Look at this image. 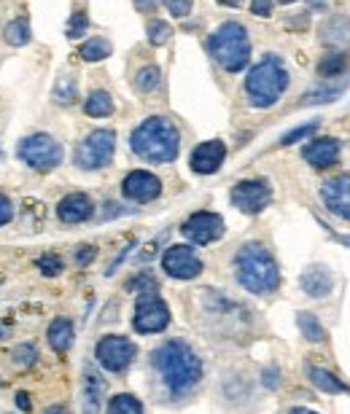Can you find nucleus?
Masks as SVG:
<instances>
[{"label":"nucleus","instance_id":"19","mask_svg":"<svg viewBox=\"0 0 350 414\" xmlns=\"http://www.w3.org/2000/svg\"><path fill=\"white\" fill-rule=\"evenodd\" d=\"M81 404H84V414H100V404H103V380L100 374L84 366V390H81Z\"/></svg>","mask_w":350,"mask_h":414},{"label":"nucleus","instance_id":"45","mask_svg":"<svg viewBox=\"0 0 350 414\" xmlns=\"http://www.w3.org/2000/svg\"><path fill=\"white\" fill-rule=\"evenodd\" d=\"M8 334H11V331H8V326H6V323H0V339H6Z\"/></svg>","mask_w":350,"mask_h":414},{"label":"nucleus","instance_id":"5","mask_svg":"<svg viewBox=\"0 0 350 414\" xmlns=\"http://www.w3.org/2000/svg\"><path fill=\"white\" fill-rule=\"evenodd\" d=\"M210 54L229 73L243 70L248 65V57H251V41H248L243 24H237V22L221 24L210 35Z\"/></svg>","mask_w":350,"mask_h":414},{"label":"nucleus","instance_id":"33","mask_svg":"<svg viewBox=\"0 0 350 414\" xmlns=\"http://www.w3.org/2000/svg\"><path fill=\"white\" fill-rule=\"evenodd\" d=\"M87 27H89L87 14H73L68 22V38H81V35L87 33Z\"/></svg>","mask_w":350,"mask_h":414},{"label":"nucleus","instance_id":"24","mask_svg":"<svg viewBox=\"0 0 350 414\" xmlns=\"http://www.w3.org/2000/svg\"><path fill=\"white\" fill-rule=\"evenodd\" d=\"M76 94H78V84L70 78V76H62V78H57V84L52 89V100L57 105H70L76 100Z\"/></svg>","mask_w":350,"mask_h":414},{"label":"nucleus","instance_id":"23","mask_svg":"<svg viewBox=\"0 0 350 414\" xmlns=\"http://www.w3.org/2000/svg\"><path fill=\"white\" fill-rule=\"evenodd\" d=\"M297 323H299L302 336H304L307 342H323V339H326V331H323V326L318 323V317L310 315V312H299Z\"/></svg>","mask_w":350,"mask_h":414},{"label":"nucleus","instance_id":"29","mask_svg":"<svg viewBox=\"0 0 350 414\" xmlns=\"http://www.w3.org/2000/svg\"><path fill=\"white\" fill-rule=\"evenodd\" d=\"M135 87H138V92H154L159 87V70L154 65L140 68L135 76Z\"/></svg>","mask_w":350,"mask_h":414},{"label":"nucleus","instance_id":"26","mask_svg":"<svg viewBox=\"0 0 350 414\" xmlns=\"http://www.w3.org/2000/svg\"><path fill=\"white\" fill-rule=\"evenodd\" d=\"M78 54H81L87 62H100L105 57H111V43H108L105 38H92V41H87V43L81 46Z\"/></svg>","mask_w":350,"mask_h":414},{"label":"nucleus","instance_id":"47","mask_svg":"<svg viewBox=\"0 0 350 414\" xmlns=\"http://www.w3.org/2000/svg\"><path fill=\"white\" fill-rule=\"evenodd\" d=\"M307 3H310V6H315V8H318V6H323L326 0H307Z\"/></svg>","mask_w":350,"mask_h":414},{"label":"nucleus","instance_id":"15","mask_svg":"<svg viewBox=\"0 0 350 414\" xmlns=\"http://www.w3.org/2000/svg\"><path fill=\"white\" fill-rule=\"evenodd\" d=\"M224 156H227V145H224L221 140H208V143H200V145L194 148L189 164H192L194 173L210 175L224 164Z\"/></svg>","mask_w":350,"mask_h":414},{"label":"nucleus","instance_id":"28","mask_svg":"<svg viewBox=\"0 0 350 414\" xmlns=\"http://www.w3.org/2000/svg\"><path fill=\"white\" fill-rule=\"evenodd\" d=\"M342 70H345V54H329V57H323V59L318 62V73L326 76V78L340 76Z\"/></svg>","mask_w":350,"mask_h":414},{"label":"nucleus","instance_id":"20","mask_svg":"<svg viewBox=\"0 0 350 414\" xmlns=\"http://www.w3.org/2000/svg\"><path fill=\"white\" fill-rule=\"evenodd\" d=\"M70 342H73V323L68 317H54L49 326V345L54 352H68Z\"/></svg>","mask_w":350,"mask_h":414},{"label":"nucleus","instance_id":"4","mask_svg":"<svg viewBox=\"0 0 350 414\" xmlns=\"http://www.w3.org/2000/svg\"><path fill=\"white\" fill-rule=\"evenodd\" d=\"M288 87V73L275 54H267L259 65H253L245 78L248 100L256 108H270L280 100V94Z\"/></svg>","mask_w":350,"mask_h":414},{"label":"nucleus","instance_id":"34","mask_svg":"<svg viewBox=\"0 0 350 414\" xmlns=\"http://www.w3.org/2000/svg\"><path fill=\"white\" fill-rule=\"evenodd\" d=\"M14 358H17L19 366H33L35 358H38V350H35V345H19L14 350Z\"/></svg>","mask_w":350,"mask_h":414},{"label":"nucleus","instance_id":"2","mask_svg":"<svg viewBox=\"0 0 350 414\" xmlns=\"http://www.w3.org/2000/svg\"><path fill=\"white\" fill-rule=\"evenodd\" d=\"M130 145H132V151L140 159L164 164V162H173L178 156L181 135H178V129H175V124L170 119L151 116V119L143 121L140 127H135V132L130 138Z\"/></svg>","mask_w":350,"mask_h":414},{"label":"nucleus","instance_id":"21","mask_svg":"<svg viewBox=\"0 0 350 414\" xmlns=\"http://www.w3.org/2000/svg\"><path fill=\"white\" fill-rule=\"evenodd\" d=\"M84 110H87V116H92V119H105V116L113 113V100H111L108 92H92L89 100L84 103Z\"/></svg>","mask_w":350,"mask_h":414},{"label":"nucleus","instance_id":"42","mask_svg":"<svg viewBox=\"0 0 350 414\" xmlns=\"http://www.w3.org/2000/svg\"><path fill=\"white\" fill-rule=\"evenodd\" d=\"M17 404H19V409L27 412V409H30V396H27V393H17Z\"/></svg>","mask_w":350,"mask_h":414},{"label":"nucleus","instance_id":"25","mask_svg":"<svg viewBox=\"0 0 350 414\" xmlns=\"http://www.w3.org/2000/svg\"><path fill=\"white\" fill-rule=\"evenodd\" d=\"M108 414H146L143 412V406H140V401L135 396H113L111 398V404H108Z\"/></svg>","mask_w":350,"mask_h":414},{"label":"nucleus","instance_id":"40","mask_svg":"<svg viewBox=\"0 0 350 414\" xmlns=\"http://www.w3.org/2000/svg\"><path fill=\"white\" fill-rule=\"evenodd\" d=\"M278 371H275V369H272V366H270V369H264V385H267V387H278Z\"/></svg>","mask_w":350,"mask_h":414},{"label":"nucleus","instance_id":"38","mask_svg":"<svg viewBox=\"0 0 350 414\" xmlns=\"http://www.w3.org/2000/svg\"><path fill=\"white\" fill-rule=\"evenodd\" d=\"M251 11L256 17H270L272 14V0H251Z\"/></svg>","mask_w":350,"mask_h":414},{"label":"nucleus","instance_id":"18","mask_svg":"<svg viewBox=\"0 0 350 414\" xmlns=\"http://www.w3.org/2000/svg\"><path fill=\"white\" fill-rule=\"evenodd\" d=\"M302 288H304V294L313 296V299H321V296H329L334 288V277L332 272L326 269V266H310L304 275H302Z\"/></svg>","mask_w":350,"mask_h":414},{"label":"nucleus","instance_id":"6","mask_svg":"<svg viewBox=\"0 0 350 414\" xmlns=\"http://www.w3.org/2000/svg\"><path fill=\"white\" fill-rule=\"evenodd\" d=\"M19 159L24 164H30L33 170H54L62 162V145L52 138V135H30L19 143Z\"/></svg>","mask_w":350,"mask_h":414},{"label":"nucleus","instance_id":"7","mask_svg":"<svg viewBox=\"0 0 350 414\" xmlns=\"http://www.w3.org/2000/svg\"><path fill=\"white\" fill-rule=\"evenodd\" d=\"M113 151H116V135L111 129H94L76 148V164L81 170H100L113 159Z\"/></svg>","mask_w":350,"mask_h":414},{"label":"nucleus","instance_id":"30","mask_svg":"<svg viewBox=\"0 0 350 414\" xmlns=\"http://www.w3.org/2000/svg\"><path fill=\"white\" fill-rule=\"evenodd\" d=\"M170 35H173V27H170L167 22H162V19H154V22H148V41H151L154 46H162V43H167V41H170Z\"/></svg>","mask_w":350,"mask_h":414},{"label":"nucleus","instance_id":"12","mask_svg":"<svg viewBox=\"0 0 350 414\" xmlns=\"http://www.w3.org/2000/svg\"><path fill=\"white\" fill-rule=\"evenodd\" d=\"M183 234L194 245H210V242H216L224 234V221H221V215L202 210V213H194L192 218L183 224Z\"/></svg>","mask_w":350,"mask_h":414},{"label":"nucleus","instance_id":"13","mask_svg":"<svg viewBox=\"0 0 350 414\" xmlns=\"http://www.w3.org/2000/svg\"><path fill=\"white\" fill-rule=\"evenodd\" d=\"M321 199L337 218L350 221V175H337L321 186Z\"/></svg>","mask_w":350,"mask_h":414},{"label":"nucleus","instance_id":"8","mask_svg":"<svg viewBox=\"0 0 350 414\" xmlns=\"http://www.w3.org/2000/svg\"><path fill=\"white\" fill-rule=\"evenodd\" d=\"M170 323V307L157 296V291H143L138 296V307H135V320L132 326L140 334H159Z\"/></svg>","mask_w":350,"mask_h":414},{"label":"nucleus","instance_id":"1","mask_svg":"<svg viewBox=\"0 0 350 414\" xmlns=\"http://www.w3.org/2000/svg\"><path fill=\"white\" fill-rule=\"evenodd\" d=\"M151 366L157 369L159 380L173 396L189 393L202 377V361L192 347L181 339H167L151 352Z\"/></svg>","mask_w":350,"mask_h":414},{"label":"nucleus","instance_id":"31","mask_svg":"<svg viewBox=\"0 0 350 414\" xmlns=\"http://www.w3.org/2000/svg\"><path fill=\"white\" fill-rule=\"evenodd\" d=\"M315 129H318V121H310V124H304V127H297V129H291V132H286V135L280 138V145H291V143H297V140L313 135Z\"/></svg>","mask_w":350,"mask_h":414},{"label":"nucleus","instance_id":"11","mask_svg":"<svg viewBox=\"0 0 350 414\" xmlns=\"http://www.w3.org/2000/svg\"><path fill=\"white\" fill-rule=\"evenodd\" d=\"M272 202V189L267 180H240L232 189V205L243 213H262Z\"/></svg>","mask_w":350,"mask_h":414},{"label":"nucleus","instance_id":"46","mask_svg":"<svg viewBox=\"0 0 350 414\" xmlns=\"http://www.w3.org/2000/svg\"><path fill=\"white\" fill-rule=\"evenodd\" d=\"M218 3H224V6H240L243 0H218Z\"/></svg>","mask_w":350,"mask_h":414},{"label":"nucleus","instance_id":"43","mask_svg":"<svg viewBox=\"0 0 350 414\" xmlns=\"http://www.w3.org/2000/svg\"><path fill=\"white\" fill-rule=\"evenodd\" d=\"M43 414H68V409H65L62 404H54V406H49V409H46Z\"/></svg>","mask_w":350,"mask_h":414},{"label":"nucleus","instance_id":"17","mask_svg":"<svg viewBox=\"0 0 350 414\" xmlns=\"http://www.w3.org/2000/svg\"><path fill=\"white\" fill-rule=\"evenodd\" d=\"M57 215H59V221H65V224H81V221H87L92 218V199H89L87 194H68L59 205H57Z\"/></svg>","mask_w":350,"mask_h":414},{"label":"nucleus","instance_id":"3","mask_svg":"<svg viewBox=\"0 0 350 414\" xmlns=\"http://www.w3.org/2000/svg\"><path fill=\"white\" fill-rule=\"evenodd\" d=\"M234 269H237L240 285L248 294H272L280 285L278 261L272 259V253L264 245H256V242H248L240 248Z\"/></svg>","mask_w":350,"mask_h":414},{"label":"nucleus","instance_id":"39","mask_svg":"<svg viewBox=\"0 0 350 414\" xmlns=\"http://www.w3.org/2000/svg\"><path fill=\"white\" fill-rule=\"evenodd\" d=\"M11 215H14V207H11V199L0 194V226L8 224V221H11Z\"/></svg>","mask_w":350,"mask_h":414},{"label":"nucleus","instance_id":"27","mask_svg":"<svg viewBox=\"0 0 350 414\" xmlns=\"http://www.w3.org/2000/svg\"><path fill=\"white\" fill-rule=\"evenodd\" d=\"M30 41V22L27 19H14L8 27H6V43L11 46H24Z\"/></svg>","mask_w":350,"mask_h":414},{"label":"nucleus","instance_id":"44","mask_svg":"<svg viewBox=\"0 0 350 414\" xmlns=\"http://www.w3.org/2000/svg\"><path fill=\"white\" fill-rule=\"evenodd\" d=\"M288 414H318V412H310V409H302V406H294Z\"/></svg>","mask_w":350,"mask_h":414},{"label":"nucleus","instance_id":"14","mask_svg":"<svg viewBox=\"0 0 350 414\" xmlns=\"http://www.w3.org/2000/svg\"><path fill=\"white\" fill-rule=\"evenodd\" d=\"M122 191L124 197L132 199V202H151L162 194V180L157 175L146 173V170H135V173H130L124 178Z\"/></svg>","mask_w":350,"mask_h":414},{"label":"nucleus","instance_id":"36","mask_svg":"<svg viewBox=\"0 0 350 414\" xmlns=\"http://www.w3.org/2000/svg\"><path fill=\"white\" fill-rule=\"evenodd\" d=\"M340 94V89H332V92H310L307 97H304V103H332L334 97Z\"/></svg>","mask_w":350,"mask_h":414},{"label":"nucleus","instance_id":"16","mask_svg":"<svg viewBox=\"0 0 350 414\" xmlns=\"http://www.w3.org/2000/svg\"><path fill=\"white\" fill-rule=\"evenodd\" d=\"M302 156H304L307 164H313L318 170H326V167H332L334 162L340 159V143L334 138H318L304 145Z\"/></svg>","mask_w":350,"mask_h":414},{"label":"nucleus","instance_id":"9","mask_svg":"<svg viewBox=\"0 0 350 414\" xmlns=\"http://www.w3.org/2000/svg\"><path fill=\"white\" fill-rule=\"evenodd\" d=\"M94 355H97V363L103 366L105 371L119 374V371H124V369L132 363V358H135V345H132L127 336L111 334V336H103V339L97 342Z\"/></svg>","mask_w":350,"mask_h":414},{"label":"nucleus","instance_id":"41","mask_svg":"<svg viewBox=\"0 0 350 414\" xmlns=\"http://www.w3.org/2000/svg\"><path fill=\"white\" fill-rule=\"evenodd\" d=\"M157 3L159 0H135V6H138L140 11H146V14H148V11H154V8H157Z\"/></svg>","mask_w":350,"mask_h":414},{"label":"nucleus","instance_id":"32","mask_svg":"<svg viewBox=\"0 0 350 414\" xmlns=\"http://www.w3.org/2000/svg\"><path fill=\"white\" fill-rule=\"evenodd\" d=\"M38 269H41L43 275H49V277L59 275V272H62V259H59V256H54V253H46V256H41V259H38Z\"/></svg>","mask_w":350,"mask_h":414},{"label":"nucleus","instance_id":"48","mask_svg":"<svg viewBox=\"0 0 350 414\" xmlns=\"http://www.w3.org/2000/svg\"><path fill=\"white\" fill-rule=\"evenodd\" d=\"M278 3H286V6H288V3H294V0H278Z\"/></svg>","mask_w":350,"mask_h":414},{"label":"nucleus","instance_id":"10","mask_svg":"<svg viewBox=\"0 0 350 414\" xmlns=\"http://www.w3.org/2000/svg\"><path fill=\"white\" fill-rule=\"evenodd\" d=\"M162 269L175 280H192L202 272V261L189 245H173L162 256Z\"/></svg>","mask_w":350,"mask_h":414},{"label":"nucleus","instance_id":"35","mask_svg":"<svg viewBox=\"0 0 350 414\" xmlns=\"http://www.w3.org/2000/svg\"><path fill=\"white\" fill-rule=\"evenodd\" d=\"M164 6H167V11L178 19L189 17V11H192V0H164Z\"/></svg>","mask_w":350,"mask_h":414},{"label":"nucleus","instance_id":"22","mask_svg":"<svg viewBox=\"0 0 350 414\" xmlns=\"http://www.w3.org/2000/svg\"><path fill=\"white\" fill-rule=\"evenodd\" d=\"M310 380H313L315 387H318V390H323V393H348V387L337 380L332 371H326V369L310 366Z\"/></svg>","mask_w":350,"mask_h":414},{"label":"nucleus","instance_id":"37","mask_svg":"<svg viewBox=\"0 0 350 414\" xmlns=\"http://www.w3.org/2000/svg\"><path fill=\"white\" fill-rule=\"evenodd\" d=\"M94 256H97V250H94L92 245H81V248L76 250V264H78V266H87Z\"/></svg>","mask_w":350,"mask_h":414}]
</instances>
